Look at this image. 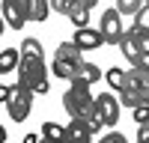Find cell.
<instances>
[{
  "label": "cell",
  "instance_id": "e575fe53",
  "mask_svg": "<svg viewBox=\"0 0 149 143\" xmlns=\"http://www.w3.org/2000/svg\"><path fill=\"white\" fill-rule=\"evenodd\" d=\"M146 3H149V0H146Z\"/></svg>",
  "mask_w": 149,
  "mask_h": 143
},
{
  "label": "cell",
  "instance_id": "2e32d148",
  "mask_svg": "<svg viewBox=\"0 0 149 143\" xmlns=\"http://www.w3.org/2000/svg\"><path fill=\"white\" fill-rule=\"evenodd\" d=\"M128 36L134 39V45L140 48V54H143V60H146V57H149V30H146V27H137V24H131Z\"/></svg>",
  "mask_w": 149,
  "mask_h": 143
},
{
  "label": "cell",
  "instance_id": "44dd1931",
  "mask_svg": "<svg viewBox=\"0 0 149 143\" xmlns=\"http://www.w3.org/2000/svg\"><path fill=\"white\" fill-rule=\"evenodd\" d=\"M18 51H21V57H42V42L30 36V39H24V42H21Z\"/></svg>",
  "mask_w": 149,
  "mask_h": 143
},
{
  "label": "cell",
  "instance_id": "f546056e",
  "mask_svg": "<svg viewBox=\"0 0 149 143\" xmlns=\"http://www.w3.org/2000/svg\"><path fill=\"white\" fill-rule=\"evenodd\" d=\"M39 140H42V137H36V134H24L21 143H39Z\"/></svg>",
  "mask_w": 149,
  "mask_h": 143
},
{
  "label": "cell",
  "instance_id": "ac0fdd59",
  "mask_svg": "<svg viewBox=\"0 0 149 143\" xmlns=\"http://www.w3.org/2000/svg\"><path fill=\"white\" fill-rule=\"evenodd\" d=\"M57 57H69V60H78V63H81V60H84V51L74 45V39H69V42H60V45H57Z\"/></svg>",
  "mask_w": 149,
  "mask_h": 143
},
{
  "label": "cell",
  "instance_id": "f1b7e54d",
  "mask_svg": "<svg viewBox=\"0 0 149 143\" xmlns=\"http://www.w3.org/2000/svg\"><path fill=\"white\" fill-rule=\"evenodd\" d=\"M6 99H9V87L0 83V104H6Z\"/></svg>",
  "mask_w": 149,
  "mask_h": 143
},
{
  "label": "cell",
  "instance_id": "ffe728a7",
  "mask_svg": "<svg viewBox=\"0 0 149 143\" xmlns=\"http://www.w3.org/2000/svg\"><path fill=\"white\" fill-rule=\"evenodd\" d=\"M81 119H84L86 125H90V131H93V134H98V131L104 128V122H102V113L95 110V101H93V107H90V110H86V113H84Z\"/></svg>",
  "mask_w": 149,
  "mask_h": 143
},
{
  "label": "cell",
  "instance_id": "d6a6232c",
  "mask_svg": "<svg viewBox=\"0 0 149 143\" xmlns=\"http://www.w3.org/2000/svg\"><path fill=\"white\" fill-rule=\"evenodd\" d=\"M3 30H6V21H3V15H0V36H3Z\"/></svg>",
  "mask_w": 149,
  "mask_h": 143
},
{
  "label": "cell",
  "instance_id": "7402d4cb",
  "mask_svg": "<svg viewBox=\"0 0 149 143\" xmlns=\"http://www.w3.org/2000/svg\"><path fill=\"white\" fill-rule=\"evenodd\" d=\"M63 134H66V125H57V122H45L42 125V137H48V140L63 143Z\"/></svg>",
  "mask_w": 149,
  "mask_h": 143
},
{
  "label": "cell",
  "instance_id": "cb8c5ba5",
  "mask_svg": "<svg viewBox=\"0 0 149 143\" xmlns=\"http://www.w3.org/2000/svg\"><path fill=\"white\" fill-rule=\"evenodd\" d=\"M48 3H51V9H54V12H60V15H69L72 6L78 3V0H48Z\"/></svg>",
  "mask_w": 149,
  "mask_h": 143
},
{
  "label": "cell",
  "instance_id": "9a60e30c",
  "mask_svg": "<svg viewBox=\"0 0 149 143\" xmlns=\"http://www.w3.org/2000/svg\"><path fill=\"white\" fill-rule=\"evenodd\" d=\"M104 78H107V87H110V90L122 92V87L128 83V72H125V69H119V66H110V69L104 72Z\"/></svg>",
  "mask_w": 149,
  "mask_h": 143
},
{
  "label": "cell",
  "instance_id": "484cf974",
  "mask_svg": "<svg viewBox=\"0 0 149 143\" xmlns=\"http://www.w3.org/2000/svg\"><path fill=\"white\" fill-rule=\"evenodd\" d=\"M134 24H137V27H146V30H149V3H143V9L137 12V15H134Z\"/></svg>",
  "mask_w": 149,
  "mask_h": 143
},
{
  "label": "cell",
  "instance_id": "4fadbf2b",
  "mask_svg": "<svg viewBox=\"0 0 149 143\" xmlns=\"http://www.w3.org/2000/svg\"><path fill=\"white\" fill-rule=\"evenodd\" d=\"M128 78L149 95V66H146V60H143V63H134V66L128 69Z\"/></svg>",
  "mask_w": 149,
  "mask_h": 143
},
{
  "label": "cell",
  "instance_id": "8992f818",
  "mask_svg": "<svg viewBox=\"0 0 149 143\" xmlns=\"http://www.w3.org/2000/svg\"><path fill=\"white\" fill-rule=\"evenodd\" d=\"M95 110L102 113V122H104V128H113V125L119 122V101L113 99V95H107V92L95 95Z\"/></svg>",
  "mask_w": 149,
  "mask_h": 143
},
{
  "label": "cell",
  "instance_id": "d4e9b609",
  "mask_svg": "<svg viewBox=\"0 0 149 143\" xmlns=\"http://www.w3.org/2000/svg\"><path fill=\"white\" fill-rule=\"evenodd\" d=\"M131 119L137 125H143V122H149V104H140V107H131Z\"/></svg>",
  "mask_w": 149,
  "mask_h": 143
},
{
  "label": "cell",
  "instance_id": "d6986e66",
  "mask_svg": "<svg viewBox=\"0 0 149 143\" xmlns=\"http://www.w3.org/2000/svg\"><path fill=\"white\" fill-rule=\"evenodd\" d=\"M69 18H72L74 27H90V9H86L84 3H74L72 12H69Z\"/></svg>",
  "mask_w": 149,
  "mask_h": 143
},
{
  "label": "cell",
  "instance_id": "3957f363",
  "mask_svg": "<svg viewBox=\"0 0 149 143\" xmlns=\"http://www.w3.org/2000/svg\"><path fill=\"white\" fill-rule=\"evenodd\" d=\"M30 107H33V92L24 87V83H12L9 87V99H6V110L12 122H24L30 116Z\"/></svg>",
  "mask_w": 149,
  "mask_h": 143
},
{
  "label": "cell",
  "instance_id": "6da1fadb",
  "mask_svg": "<svg viewBox=\"0 0 149 143\" xmlns=\"http://www.w3.org/2000/svg\"><path fill=\"white\" fill-rule=\"evenodd\" d=\"M48 69L45 66V57H21V66H18V83H24L33 95H45L51 81H48Z\"/></svg>",
  "mask_w": 149,
  "mask_h": 143
},
{
  "label": "cell",
  "instance_id": "4dcf8cb0",
  "mask_svg": "<svg viewBox=\"0 0 149 143\" xmlns=\"http://www.w3.org/2000/svg\"><path fill=\"white\" fill-rule=\"evenodd\" d=\"M78 3H84V6H86V9H93V6H95V3H98V0H78Z\"/></svg>",
  "mask_w": 149,
  "mask_h": 143
},
{
  "label": "cell",
  "instance_id": "1f68e13d",
  "mask_svg": "<svg viewBox=\"0 0 149 143\" xmlns=\"http://www.w3.org/2000/svg\"><path fill=\"white\" fill-rule=\"evenodd\" d=\"M0 143H6V128L0 125Z\"/></svg>",
  "mask_w": 149,
  "mask_h": 143
},
{
  "label": "cell",
  "instance_id": "52a82bcc",
  "mask_svg": "<svg viewBox=\"0 0 149 143\" xmlns=\"http://www.w3.org/2000/svg\"><path fill=\"white\" fill-rule=\"evenodd\" d=\"M63 143H93V131H90V125H86L81 116H74L72 122L66 125Z\"/></svg>",
  "mask_w": 149,
  "mask_h": 143
},
{
  "label": "cell",
  "instance_id": "9c48e42d",
  "mask_svg": "<svg viewBox=\"0 0 149 143\" xmlns=\"http://www.w3.org/2000/svg\"><path fill=\"white\" fill-rule=\"evenodd\" d=\"M74 45H78L81 51H95V48L104 45V39H102V33L93 30V27H78L74 30Z\"/></svg>",
  "mask_w": 149,
  "mask_h": 143
},
{
  "label": "cell",
  "instance_id": "836d02e7",
  "mask_svg": "<svg viewBox=\"0 0 149 143\" xmlns=\"http://www.w3.org/2000/svg\"><path fill=\"white\" fill-rule=\"evenodd\" d=\"M39 143H57V140H48V137H42V140H39Z\"/></svg>",
  "mask_w": 149,
  "mask_h": 143
},
{
  "label": "cell",
  "instance_id": "83f0119b",
  "mask_svg": "<svg viewBox=\"0 0 149 143\" xmlns=\"http://www.w3.org/2000/svg\"><path fill=\"white\" fill-rule=\"evenodd\" d=\"M137 140H149V122H143L137 128Z\"/></svg>",
  "mask_w": 149,
  "mask_h": 143
},
{
  "label": "cell",
  "instance_id": "603a6c76",
  "mask_svg": "<svg viewBox=\"0 0 149 143\" xmlns=\"http://www.w3.org/2000/svg\"><path fill=\"white\" fill-rule=\"evenodd\" d=\"M143 3L146 0H116V9H119V15H137Z\"/></svg>",
  "mask_w": 149,
  "mask_h": 143
},
{
  "label": "cell",
  "instance_id": "7a4b0ae2",
  "mask_svg": "<svg viewBox=\"0 0 149 143\" xmlns=\"http://www.w3.org/2000/svg\"><path fill=\"white\" fill-rule=\"evenodd\" d=\"M93 101H95V95L90 92V83H86L84 78L74 75V78L69 81L66 95H63V107H66V113H69L72 119H74V116H84V113L93 107Z\"/></svg>",
  "mask_w": 149,
  "mask_h": 143
},
{
  "label": "cell",
  "instance_id": "30bf717a",
  "mask_svg": "<svg viewBox=\"0 0 149 143\" xmlns=\"http://www.w3.org/2000/svg\"><path fill=\"white\" fill-rule=\"evenodd\" d=\"M81 63H84V60H81ZM81 63H78V60H69V57H57V54H54V63H51V75H54V78H60V81H72Z\"/></svg>",
  "mask_w": 149,
  "mask_h": 143
},
{
  "label": "cell",
  "instance_id": "8fae6325",
  "mask_svg": "<svg viewBox=\"0 0 149 143\" xmlns=\"http://www.w3.org/2000/svg\"><path fill=\"white\" fill-rule=\"evenodd\" d=\"M24 9H27V21L42 24L48 18V12H51V3L48 0H24Z\"/></svg>",
  "mask_w": 149,
  "mask_h": 143
},
{
  "label": "cell",
  "instance_id": "5bb4252c",
  "mask_svg": "<svg viewBox=\"0 0 149 143\" xmlns=\"http://www.w3.org/2000/svg\"><path fill=\"white\" fill-rule=\"evenodd\" d=\"M119 48H122V54H125V60L134 66V63H143V54H140V48L134 45V39L128 36V30L122 33V39H119Z\"/></svg>",
  "mask_w": 149,
  "mask_h": 143
},
{
  "label": "cell",
  "instance_id": "277c9868",
  "mask_svg": "<svg viewBox=\"0 0 149 143\" xmlns=\"http://www.w3.org/2000/svg\"><path fill=\"white\" fill-rule=\"evenodd\" d=\"M119 18H122L119 9H104V12H102V27H98V33H102V39H104L107 45H119L122 33H125Z\"/></svg>",
  "mask_w": 149,
  "mask_h": 143
},
{
  "label": "cell",
  "instance_id": "ba28073f",
  "mask_svg": "<svg viewBox=\"0 0 149 143\" xmlns=\"http://www.w3.org/2000/svg\"><path fill=\"white\" fill-rule=\"evenodd\" d=\"M119 104H125L128 110L131 107H140V104H149V95L137 87V83H134L131 78H128V83L125 87H122V92H119Z\"/></svg>",
  "mask_w": 149,
  "mask_h": 143
},
{
  "label": "cell",
  "instance_id": "7c38bea8",
  "mask_svg": "<svg viewBox=\"0 0 149 143\" xmlns=\"http://www.w3.org/2000/svg\"><path fill=\"white\" fill-rule=\"evenodd\" d=\"M18 66H21V51L18 48H3L0 51V75L18 72Z\"/></svg>",
  "mask_w": 149,
  "mask_h": 143
},
{
  "label": "cell",
  "instance_id": "e0dca14e",
  "mask_svg": "<svg viewBox=\"0 0 149 143\" xmlns=\"http://www.w3.org/2000/svg\"><path fill=\"white\" fill-rule=\"evenodd\" d=\"M74 75H78V78H84V81H86V83H90V87H93L95 81H102V78H104V72L98 69L95 63H81V66H78V72H74Z\"/></svg>",
  "mask_w": 149,
  "mask_h": 143
},
{
  "label": "cell",
  "instance_id": "5b68a950",
  "mask_svg": "<svg viewBox=\"0 0 149 143\" xmlns=\"http://www.w3.org/2000/svg\"><path fill=\"white\" fill-rule=\"evenodd\" d=\"M0 15H3L6 27H12V30H21L24 24H27V9H24V0H3Z\"/></svg>",
  "mask_w": 149,
  "mask_h": 143
},
{
  "label": "cell",
  "instance_id": "4316f807",
  "mask_svg": "<svg viewBox=\"0 0 149 143\" xmlns=\"http://www.w3.org/2000/svg\"><path fill=\"white\" fill-rule=\"evenodd\" d=\"M98 143H128V137H125V134H119V131H107V134L98 140Z\"/></svg>",
  "mask_w": 149,
  "mask_h": 143
}]
</instances>
